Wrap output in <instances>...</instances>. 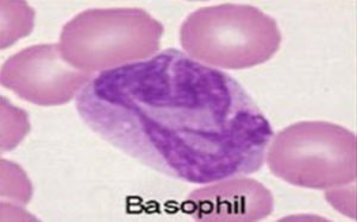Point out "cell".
I'll return each mask as SVG.
<instances>
[{
  "label": "cell",
  "instance_id": "3957f363",
  "mask_svg": "<svg viewBox=\"0 0 357 222\" xmlns=\"http://www.w3.org/2000/svg\"><path fill=\"white\" fill-rule=\"evenodd\" d=\"M163 33L142 8H89L63 25L59 48L68 63L94 75L154 56Z\"/></svg>",
  "mask_w": 357,
  "mask_h": 222
},
{
  "label": "cell",
  "instance_id": "8992f818",
  "mask_svg": "<svg viewBox=\"0 0 357 222\" xmlns=\"http://www.w3.org/2000/svg\"><path fill=\"white\" fill-rule=\"evenodd\" d=\"M183 209L197 221H261L272 214L274 196L252 178H225L193 190Z\"/></svg>",
  "mask_w": 357,
  "mask_h": 222
},
{
  "label": "cell",
  "instance_id": "7a4b0ae2",
  "mask_svg": "<svg viewBox=\"0 0 357 222\" xmlns=\"http://www.w3.org/2000/svg\"><path fill=\"white\" fill-rule=\"evenodd\" d=\"M273 17L244 4L206 6L192 13L180 28V43L193 60L215 69L238 70L264 65L281 45Z\"/></svg>",
  "mask_w": 357,
  "mask_h": 222
},
{
  "label": "cell",
  "instance_id": "277c9868",
  "mask_svg": "<svg viewBox=\"0 0 357 222\" xmlns=\"http://www.w3.org/2000/svg\"><path fill=\"white\" fill-rule=\"evenodd\" d=\"M356 136L328 121H299L274 134L266 161L274 176L306 189H341L356 182Z\"/></svg>",
  "mask_w": 357,
  "mask_h": 222
},
{
  "label": "cell",
  "instance_id": "5b68a950",
  "mask_svg": "<svg viewBox=\"0 0 357 222\" xmlns=\"http://www.w3.org/2000/svg\"><path fill=\"white\" fill-rule=\"evenodd\" d=\"M93 77L68 63L59 45H38L5 61L0 80L23 100L49 107L68 104Z\"/></svg>",
  "mask_w": 357,
  "mask_h": 222
},
{
  "label": "cell",
  "instance_id": "6da1fadb",
  "mask_svg": "<svg viewBox=\"0 0 357 222\" xmlns=\"http://www.w3.org/2000/svg\"><path fill=\"white\" fill-rule=\"evenodd\" d=\"M77 109L123 154L192 184L260 171L274 137L238 81L178 49L94 75Z\"/></svg>",
  "mask_w": 357,
  "mask_h": 222
}]
</instances>
